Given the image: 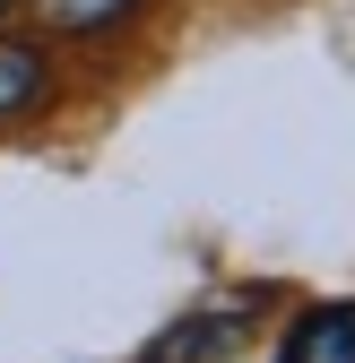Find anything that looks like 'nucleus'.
Here are the masks:
<instances>
[{
  "label": "nucleus",
  "mask_w": 355,
  "mask_h": 363,
  "mask_svg": "<svg viewBox=\"0 0 355 363\" xmlns=\"http://www.w3.org/2000/svg\"><path fill=\"white\" fill-rule=\"evenodd\" d=\"M243 329H251V311H243V303L191 311V320H173V329L156 337L148 363H217V354H234V346H243Z\"/></svg>",
  "instance_id": "f257e3e1"
},
{
  "label": "nucleus",
  "mask_w": 355,
  "mask_h": 363,
  "mask_svg": "<svg viewBox=\"0 0 355 363\" xmlns=\"http://www.w3.org/2000/svg\"><path fill=\"white\" fill-rule=\"evenodd\" d=\"M278 363H355V303H312L286 329Z\"/></svg>",
  "instance_id": "f03ea898"
},
{
  "label": "nucleus",
  "mask_w": 355,
  "mask_h": 363,
  "mask_svg": "<svg viewBox=\"0 0 355 363\" xmlns=\"http://www.w3.org/2000/svg\"><path fill=\"white\" fill-rule=\"evenodd\" d=\"M43 86H53L43 52H35V43H9V35H0V121H9V113H35V104H43Z\"/></svg>",
  "instance_id": "7ed1b4c3"
},
{
  "label": "nucleus",
  "mask_w": 355,
  "mask_h": 363,
  "mask_svg": "<svg viewBox=\"0 0 355 363\" xmlns=\"http://www.w3.org/2000/svg\"><path fill=\"white\" fill-rule=\"evenodd\" d=\"M139 0H35V18L53 26V35H104V26H121Z\"/></svg>",
  "instance_id": "20e7f679"
},
{
  "label": "nucleus",
  "mask_w": 355,
  "mask_h": 363,
  "mask_svg": "<svg viewBox=\"0 0 355 363\" xmlns=\"http://www.w3.org/2000/svg\"><path fill=\"white\" fill-rule=\"evenodd\" d=\"M0 9H9V0H0Z\"/></svg>",
  "instance_id": "39448f33"
}]
</instances>
